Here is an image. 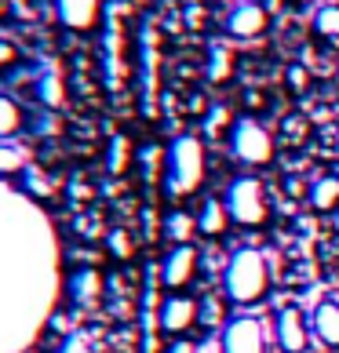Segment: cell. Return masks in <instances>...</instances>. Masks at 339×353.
Returning <instances> with one entry per match:
<instances>
[{
	"label": "cell",
	"mask_w": 339,
	"mask_h": 353,
	"mask_svg": "<svg viewBox=\"0 0 339 353\" xmlns=\"http://www.w3.org/2000/svg\"><path fill=\"white\" fill-rule=\"evenodd\" d=\"M59 299V244L37 197L0 179V353H22Z\"/></svg>",
	"instance_id": "1"
},
{
	"label": "cell",
	"mask_w": 339,
	"mask_h": 353,
	"mask_svg": "<svg viewBox=\"0 0 339 353\" xmlns=\"http://www.w3.org/2000/svg\"><path fill=\"white\" fill-rule=\"evenodd\" d=\"M223 295L233 310H255L270 299V266L259 248H238L226 259Z\"/></svg>",
	"instance_id": "2"
},
{
	"label": "cell",
	"mask_w": 339,
	"mask_h": 353,
	"mask_svg": "<svg viewBox=\"0 0 339 353\" xmlns=\"http://www.w3.org/2000/svg\"><path fill=\"white\" fill-rule=\"evenodd\" d=\"M223 201L230 208V219L238 230H249V233H259L270 226L273 219V204H270V190L259 175H233L226 182V193Z\"/></svg>",
	"instance_id": "3"
},
{
	"label": "cell",
	"mask_w": 339,
	"mask_h": 353,
	"mask_svg": "<svg viewBox=\"0 0 339 353\" xmlns=\"http://www.w3.org/2000/svg\"><path fill=\"white\" fill-rule=\"evenodd\" d=\"M164 175H168V190H172L175 197H193V193H201L204 179H208L204 142L197 135L172 139V146L164 153Z\"/></svg>",
	"instance_id": "4"
},
{
	"label": "cell",
	"mask_w": 339,
	"mask_h": 353,
	"mask_svg": "<svg viewBox=\"0 0 339 353\" xmlns=\"http://www.w3.org/2000/svg\"><path fill=\"white\" fill-rule=\"evenodd\" d=\"M230 157L244 168H267L278 157V139L259 121V117H233L230 135H226Z\"/></svg>",
	"instance_id": "5"
},
{
	"label": "cell",
	"mask_w": 339,
	"mask_h": 353,
	"mask_svg": "<svg viewBox=\"0 0 339 353\" xmlns=\"http://www.w3.org/2000/svg\"><path fill=\"white\" fill-rule=\"evenodd\" d=\"M219 353H267V324L255 313H238L219 332Z\"/></svg>",
	"instance_id": "6"
},
{
	"label": "cell",
	"mask_w": 339,
	"mask_h": 353,
	"mask_svg": "<svg viewBox=\"0 0 339 353\" xmlns=\"http://www.w3.org/2000/svg\"><path fill=\"white\" fill-rule=\"evenodd\" d=\"M197 324H201V299L186 292H172L157 310V328L172 339H186Z\"/></svg>",
	"instance_id": "7"
},
{
	"label": "cell",
	"mask_w": 339,
	"mask_h": 353,
	"mask_svg": "<svg viewBox=\"0 0 339 353\" xmlns=\"http://www.w3.org/2000/svg\"><path fill=\"white\" fill-rule=\"evenodd\" d=\"M201 273V252L193 244H172L161 259V284L168 292H186Z\"/></svg>",
	"instance_id": "8"
},
{
	"label": "cell",
	"mask_w": 339,
	"mask_h": 353,
	"mask_svg": "<svg viewBox=\"0 0 339 353\" xmlns=\"http://www.w3.org/2000/svg\"><path fill=\"white\" fill-rule=\"evenodd\" d=\"M310 313H303L299 306H281L273 317V343L281 353H307L310 350Z\"/></svg>",
	"instance_id": "9"
},
{
	"label": "cell",
	"mask_w": 339,
	"mask_h": 353,
	"mask_svg": "<svg viewBox=\"0 0 339 353\" xmlns=\"http://www.w3.org/2000/svg\"><path fill=\"white\" fill-rule=\"evenodd\" d=\"M270 26V11L259 4V0H238L226 15V33L233 41H255L263 37Z\"/></svg>",
	"instance_id": "10"
},
{
	"label": "cell",
	"mask_w": 339,
	"mask_h": 353,
	"mask_svg": "<svg viewBox=\"0 0 339 353\" xmlns=\"http://www.w3.org/2000/svg\"><path fill=\"white\" fill-rule=\"evenodd\" d=\"M310 332H314V343L329 353H339V303L336 295L318 299V306L310 310Z\"/></svg>",
	"instance_id": "11"
},
{
	"label": "cell",
	"mask_w": 339,
	"mask_h": 353,
	"mask_svg": "<svg viewBox=\"0 0 339 353\" xmlns=\"http://www.w3.org/2000/svg\"><path fill=\"white\" fill-rule=\"evenodd\" d=\"M197 233L204 241H223L226 233L233 230V219H230V208L223 197H215V193H208V197H201L197 204Z\"/></svg>",
	"instance_id": "12"
},
{
	"label": "cell",
	"mask_w": 339,
	"mask_h": 353,
	"mask_svg": "<svg viewBox=\"0 0 339 353\" xmlns=\"http://www.w3.org/2000/svg\"><path fill=\"white\" fill-rule=\"evenodd\" d=\"M307 208L314 215H336L339 212V175L336 172H325L310 182V193H307Z\"/></svg>",
	"instance_id": "13"
},
{
	"label": "cell",
	"mask_w": 339,
	"mask_h": 353,
	"mask_svg": "<svg viewBox=\"0 0 339 353\" xmlns=\"http://www.w3.org/2000/svg\"><path fill=\"white\" fill-rule=\"evenodd\" d=\"M55 11H59V22L70 26V30H91L99 22V11H102V0H55Z\"/></svg>",
	"instance_id": "14"
},
{
	"label": "cell",
	"mask_w": 339,
	"mask_h": 353,
	"mask_svg": "<svg viewBox=\"0 0 339 353\" xmlns=\"http://www.w3.org/2000/svg\"><path fill=\"white\" fill-rule=\"evenodd\" d=\"M164 237L172 244H193V237H201V233H197V215L172 212L164 219Z\"/></svg>",
	"instance_id": "15"
},
{
	"label": "cell",
	"mask_w": 339,
	"mask_h": 353,
	"mask_svg": "<svg viewBox=\"0 0 339 353\" xmlns=\"http://www.w3.org/2000/svg\"><path fill=\"white\" fill-rule=\"evenodd\" d=\"M70 284H73L70 292H73V299H77L81 306H91V303L99 299V292H102V277H99L95 270H81V273H73V281H70Z\"/></svg>",
	"instance_id": "16"
},
{
	"label": "cell",
	"mask_w": 339,
	"mask_h": 353,
	"mask_svg": "<svg viewBox=\"0 0 339 353\" xmlns=\"http://www.w3.org/2000/svg\"><path fill=\"white\" fill-rule=\"evenodd\" d=\"M314 33L325 44H339V4H325L314 11Z\"/></svg>",
	"instance_id": "17"
},
{
	"label": "cell",
	"mask_w": 339,
	"mask_h": 353,
	"mask_svg": "<svg viewBox=\"0 0 339 353\" xmlns=\"http://www.w3.org/2000/svg\"><path fill=\"white\" fill-rule=\"evenodd\" d=\"M230 303H226V295L223 299H212V295H204L201 299V324H204V328H219V324H226L230 317H226V310Z\"/></svg>",
	"instance_id": "18"
},
{
	"label": "cell",
	"mask_w": 339,
	"mask_h": 353,
	"mask_svg": "<svg viewBox=\"0 0 339 353\" xmlns=\"http://www.w3.org/2000/svg\"><path fill=\"white\" fill-rule=\"evenodd\" d=\"M19 124H22V113H19V106H15L11 99L0 95V139L15 135V132H19Z\"/></svg>",
	"instance_id": "19"
},
{
	"label": "cell",
	"mask_w": 339,
	"mask_h": 353,
	"mask_svg": "<svg viewBox=\"0 0 339 353\" xmlns=\"http://www.w3.org/2000/svg\"><path fill=\"white\" fill-rule=\"evenodd\" d=\"M15 172H26V153L8 146V142H0V179L4 175H15Z\"/></svg>",
	"instance_id": "20"
},
{
	"label": "cell",
	"mask_w": 339,
	"mask_h": 353,
	"mask_svg": "<svg viewBox=\"0 0 339 353\" xmlns=\"http://www.w3.org/2000/svg\"><path fill=\"white\" fill-rule=\"evenodd\" d=\"M62 99H66V91H62V77L59 73H44V81H41V102H44V106H62Z\"/></svg>",
	"instance_id": "21"
},
{
	"label": "cell",
	"mask_w": 339,
	"mask_h": 353,
	"mask_svg": "<svg viewBox=\"0 0 339 353\" xmlns=\"http://www.w3.org/2000/svg\"><path fill=\"white\" fill-rule=\"evenodd\" d=\"M284 132L292 135L289 142H299V146H303V142L310 139V121H307V117H299V113H292L289 121H284Z\"/></svg>",
	"instance_id": "22"
},
{
	"label": "cell",
	"mask_w": 339,
	"mask_h": 353,
	"mask_svg": "<svg viewBox=\"0 0 339 353\" xmlns=\"http://www.w3.org/2000/svg\"><path fill=\"white\" fill-rule=\"evenodd\" d=\"M110 248H113L117 259H132L135 255V244H132V237H128V230H113L110 233Z\"/></svg>",
	"instance_id": "23"
},
{
	"label": "cell",
	"mask_w": 339,
	"mask_h": 353,
	"mask_svg": "<svg viewBox=\"0 0 339 353\" xmlns=\"http://www.w3.org/2000/svg\"><path fill=\"white\" fill-rule=\"evenodd\" d=\"M124 164H128V139L117 135L113 150H110V168H113V172H124Z\"/></svg>",
	"instance_id": "24"
},
{
	"label": "cell",
	"mask_w": 339,
	"mask_h": 353,
	"mask_svg": "<svg viewBox=\"0 0 339 353\" xmlns=\"http://www.w3.org/2000/svg\"><path fill=\"white\" fill-rule=\"evenodd\" d=\"M289 88L292 91H299V95H303V91H310V70L307 66H289Z\"/></svg>",
	"instance_id": "25"
},
{
	"label": "cell",
	"mask_w": 339,
	"mask_h": 353,
	"mask_svg": "<svg viewBox=\"0 0 339 353\" xmlns=\"http://www.w3.org/2000/svg\"><path fill=\"white\" fill-rule=\"evenodd\" d=\"M284 190H289L292 201H307V193H310V186L303 179H284Z\"/></svg>",
	"instance_id": "26"
},
{
	"label": "cell",
	"mask_w": 339,
	"mask_h": 353,
	"mask_svg": "<svg viewBox=\"0 0 339 353\" xmlns=\"http://www.w3.org/2000/svg\"><path fill=\"white\" fill-rule=\"evenodd\" d=\"M164 353H197V343L186 335V339H172V343L164 346Z\"/></svg>",
	"instance_id": "27"
},
{
	"label": "cell",
	"mask_w": 339,
	"mask_h": 353,
	"mask_svg": "<svg viewBox=\"0 0 339 353\" xmlns=\"http://www.w3.org/2000/svg\"><path fill=\"white\" fill-rule=\"evenodd\" d=\"M59 353H91V346L84 343L81 335H70L66 343H62V350H59Z\"/></svg>",
	"instance_id": "28"
},
{
	"label": "cell",
	"mask_w": 339,
	"mask_h": 353,
	"mask_svg": "<svg viewBox=\"0 0 339 353\" xmlns=\"http://www.w3.org/2000/svg\"><path fill=\"white\" fill-rule=\"evenodd\" d=\"M11 59H15V48H11V44H0V66H8Z\"/></svg>",
	"instance_id": "29"
}]
</instances>
